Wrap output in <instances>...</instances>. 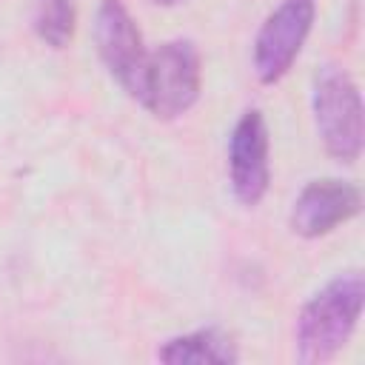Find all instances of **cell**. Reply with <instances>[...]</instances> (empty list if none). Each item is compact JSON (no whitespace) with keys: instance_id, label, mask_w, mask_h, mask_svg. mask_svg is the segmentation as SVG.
<instances>
[{"instance_id":"obj_8","label":"cell","mask_w":365,"mask_h":365,"mask_svg":"<svg viewBox=\"0 0 365 365\" xmlns=\"http://www.w3.org/2000/svg\"><path fill=\"white\" fill-rule=\"evenodd\" d=\"M157 359L168 365H231L240 359L237 345L217 328H200L171 336L157 348Z\"/></svg>"},{"instance_id":"obj_6","label":"cell","mask_w":365,"mask_h":365,"mask_svg":"<svg viewBox=\"0 0 365 365\" xmlns=\"http://www.w3.org/2000/svg\"><path fill=\"white\" fill-rule=\"evenodd\" d=\"M228 174L234 197L242 205H257L268 191V128L265 117L251 108L245 111L228 140Z\"/></svg>"},{"instance_id":"obj_5","label":"cell","mask_w":365,"mask_h":365,"mask_svg":"<svg viewBox=\"0 0 365 365\" xmlns=\"http://www.w3.org/2000/svg\"><path fill=\"white\" fill-rule=\"evenodd\" d=\"M94 40H97V51L108 74L137 100L143 88L145 66H148V51L123 0L100 3L97 20H94Z\"/></svg>"},{"instance_id":"obj_1","label":"cell","mask_w":365,"mask_h":365,"mask_svg":"<svg viewBox=\"0 0 365 365\" xmlns=\"http://www.w3.org/2000/svg\"><path fill=\"white\" fill-rule=\"evenodd\" d=\"M365 282L359 271L334 277L322 291H317L297 317V354L302 362L317 365L339 354L351 339L359 311H362Z\"/></svg>"},{"instance_id":"obj_2","label":"cell","mask_w":365,"mask_h":365,"mask_svg":"<svg viewBox=\"0 0 365 365\" xmlns=\"http://www.w3.org/2000/svg\"><path fill=\"white\" fill-rule=\"evenodd\" d=\"M200 51L191 40H168L148 54L137 103L160 120L185 114L200 97Z\"/></svg>"},{"instance_id":"obj_10","label":"cell","mask_w":365,"mask_h":365,"mask_svg":"<svg viewBox=\"0 0 365 365\" xmlns=\"http://www.w3.org/2000/svg\"><path fill=\"white\" fill-rule=\"evenodd\" d=\"M157 6H177V3H182V0H154Z\"/></svg>"},{"instance_id":"obj_7","label":"cell","mask_w":365,"mask_h":365,"mask_svg":"<svg viewBox=\"0 0 365 365\" xmlns=\"http://www.w3.org/2000/svg\"><path fill=\"white\" fill-rule=\"evenodd\" d=\"M359 211V188L345 180L308 182L291 208V228L299 237H322Z\"/></svg>"},{"instance_id":"obj_9","label":"cell","mask_w":365,"mask_h":365,"mask_svg":"<svg viewBox=\"0 0 365 365\" xmlns=\"http://www.w3.org/2000/svg\"><path fill=\"white\" fill-rule=\"evenodd\" d=\"M31 26L43 43L63 48L74 34L71 0H31Z\"/></svg>"},{"instance_id":"obj_3","label":"cell","mask_w":365,"mask_h":365,"mask_svg":"<svg viewBox=\"0 0 365 365\" xmlns=\"http://www.w3.org/2000/svg\"><path fill=\"white\" fill-rule=\"evenodd\" d=\"M314 120L322 145L339 163H354L362 151V100L354 80L336 68L325 66L314 86Z\"/></svg>"},{"instance_id":"obj_4","label":"cell","mask_w":365,"mask_h":365,"mask_svg":"<svg viewBox=\"0 0 365 365\" xmlns=\"http://www.w3.org/2000/svg\"><path fill=\"white\" fill-rule=\"evenodd\" d=\"M317 0H282L254 37V74L271 86L288 74L311 31Z\"/></svg>"}]
</instances>
